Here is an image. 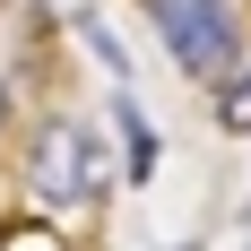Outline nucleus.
Masks as SVG:
<instances>
[{"instance_id":"obj_1","label":"nucleus","mask_w":251,"mask_h":251,"mask_svg":"<svg viewBox=\"0 0 251 251\" xmlns=\"http://www.w3.org/2000/svg\"><path fill=\"white\" fill-rule=\"evenodd\" d=\"M26 191L44 208H78L104 191V139L87 122H44L26 139Z\"/></svg>"},{"instance_id":"obj_2","label":"nucleus","mask_w":251,"mask_h":251,"mask_svg":"<svg viewBox=\"0 0 251 251\" xmlns=\"http://www.w3.org/2000/svg\"><path fill=\"white\" fill-rule=\"evenodd\" d=\"M156 35H165V52H174L191 78H234V61H243V26H234L226 0H148Z\"/></svg>"},{"instance_id":"obj_3","label":"nucleus","mask_w":251,"mask_h":251,"mask_svg":"<svg viewBox=\"0 0 251 251\" xmlns=\"http://www.w3.org/2000/svg\"><path fill=\"white\" fill-rule=\"evenodd\" d=\"M113 113H122V139H130V174H148V165H156V139H148V122H139V104H113Z\"/></svg>"},{"instance_id":"obj_4","label":"nucleus","mask_w":251,"mask_h":251,"mask_svg":"<svg viewBox=\"0 0 251 251\" xmlns=\"http://www.w3.org/2000/svg\"><path fill=\"white\" fill-rule=\"evenodd\" d=\"M217 122H226L234 139L251 130V78H234V87H217Z\"/></svg>"},{"instance_id":"obj_5","label":"nucleus","mask_w":251,"mask_h":251,"mask_svg":"<svg viewBox=\"0 0 251 251\" xmlns=\"http://www.w3.org/2000/svg\"><path fill=\"white\" fill-rule=\"evenodd\" d=\"M0 130H9V78H0Z\"/></svg>"}]
</instances>
